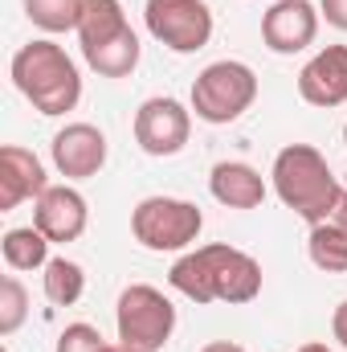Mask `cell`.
<instances>
[{
	"label": "cell",
	"instance_id": "cell-1",
	"mask_svg": "<svg viewBox=\"0 0 347 352\" xmlns=\"http://www.w3.org/2000/svg\"><path fill=\"white\" fill-rule=\"evenodd\" d=\"M168 283L192 303H254L261 295V263L237 246L213 242L180 254Z\"/></svg>",
	"mask_w": 347,
	"mask_h": 352
},
{
	"label": "cell",
	"instance_id": "cell-2",
	"mask_svg": "<svg viewBox=\"0 0 347 352\" xmlns=\"http://www.w3.org/2000/svg\"><path fill=\"white\" fill-rule=\"evenodd\" d=\"M12 87L21 90L33 111H41L45 119H58L66 111L78 107L82 98V74H78V62L58 45V41H29L12 54Z\"/></svg>",
	"mask_w": 347,
	"mask_h": 352
},
{
	"label": "cell",
	"instance_id": "cell-3",
	"mask_svg": "<svg viewBox=\"0 0 347 352\" xmlns=\"http://www.w3.org/2000/svg\"><path fill=\"white\" fill-rule=\"evenodd\" d=\"M270 180H274V192L286 209H294L302 221L319 226L327 217V209L335 205L339 197V180L331 173L327 156L311 144H286L278 156H274V168H270Z\"/></svg>",
	"mask_w": 347,
	"mask_h": 352
},
{
	"label": "cell",
	"instance_id": "cell-4",
	"mask_svg": "<svg viewBox=\"0 0 347 352\" xmlns=\"http://www.w3.org/2000/svg\"><path fill=\"white\" fill-rule=\"evenodd\" d=\"M258 98V74L246 66V62H213L196 74L192 82V115L200 123H213V127H225V123H237Z\"/></svg>",
	"mask_w": 347,
	"mask_h": 352
},
{
	"label": "cell",
	"instance_id": "cell-5",
	"mask_svg": "<svg viewBox=\"0 0 347 352\" xmlns=\"http://www.w3.org/2000/svg\"><path fill=\"white\" fill-rule=\"evenodd\" d=\"M204 230V213L200 205L192 201H180V197H143L135 209H131V234L143 250H156V254H176V250H188Z\"/></svg>",
	"mask_w": 347,
	"mask_h": 352
},
{
	"label": "cell",
	"instance_id": "cell-6",
	"mask_svg": "<svg viewBox=\"0 0 347 352\" xmlns=\"http://www.w3.org/2000/svg\"><path fill=\"white\" fill-rule=\"evenodd\" d=\"M115 328H119V344H131L139 352H160L176 332V307L160 287L131 283L115 303Z\"/></svg>",
	"mask_w": 347,
	"mask_h": 352
},
{
	"label": "cell",
	"instance_id": "cell-7",
	"mask_svg": "<svg viewBox=\"0 0 347 352\" xmlns=\"http://www.w3.org/2000/svg\"><path fill=\"white\" fill-rule=\"evenodd\" d=\"M143 25L164 50L196 54L213 37V8L204 0H147L143 4Z\"/></svg>",
	"mask_w": 347,
	"mask_h": 352
},
{
	"label": "cell",
	"instance_id": "cell-8",
	"mask_svg": "<svg viewBox=\"0 0 347 352\" xmlns=\"http://www.w3.org/2000/svg\"><path fill=\"white\" fill-rule=\"evenodd\" d=\"M188 135H192V111L172 94H156L135 111V144L156 160L180 156L188 148Z\"/></svg>",
	"mask_w": 347,
	"mask_h": 352
},
{
	"label": "cell",
	"instance_id": "cell-9",
	"mask_svg": "<svg viewBox=\"0 0 347 352\" xmlns=\"http://www.w3.org/2000/svg\"><path fill=\"white\" fill-rule=\"evenodd\" d=\"M319 21L323 12L311 0H274L261 16V41L270 54H302L307 45H315L319 37Z\"/></svg>",
	"mask_w": 347,
	"mask_h": 352
},
{
	"label": "cell",
	"instance_id": "cell-10",
	"mask_svg": "<svg viewBox=\"0 0 347 352\" xmlns=\"http://www.w3.org/2000/svg\"><path fill=\"white\" fill-rule=\"evenodd\" d=\"M90 209L86 197L74 188V184H49L37 201H33V226L53 242V246H66V242H78L86 234Z\"/></svg>",
	"mask_w": 347,
	"mask_h": 352
},
{
	"label": "cell",
	"instance_id": "cell-11",
	"mask_svg": "<svg viewBox=\"0 0 347 352\" xmlns=\"http://www.w3.org/2000/svg\"><path fill=\"white\" fill-rule=\"evenodd\" d=\"M49 156H53V168L66 176V180H90L106 168V135L94 127V123H66L53 144H49Z\"/></svg>",
	"mask_w": 347,
	"mask_h": 352
},
{
	"label": "cell",
	"instance_id": "cell-12",
	"mask_svg": "<svg viewBox=\"0 0 347 352\" xmlns=\"http://www.w3.org/2000/svg\"><path fill=\"white\" fill-rule=\"evenodd\" d=\"M298 94L311 107H344L347 102V45L319 50L302 70H298Z\"/></svg>",
	"mask_w": 347,
	"mask_h": 352
},
{
	"label": "cell",
	"instance_id": "cell-13",
	"mask_svg": "<svg viewBox=\"0 0 347 352\" xmlns=\"http://www.w3.org/2000/svg\"><path fill=\"white\" fill-rule=\"evenodd\" d=\"M45 188H49L45 164L29 148L16 144L0 148V213H12L21 201H37Z\"/></svg>",
	"mask_w": 347,
	"mask_h": 352
},
{
	"label": "cell",
	"instance_id": "cell-14",
	"mask_svg": "<svg viewBox=\"0 0 347 352\" xmlns=\"http://www.w3.org/2000/svg\"><path fill=\"white\" fill-rule=\"evenodd\" d=\"M208 192L225 209H258L265 201V176L246 160H221L208 173Z\"/></svg>",
	"mask_w": 347,
	"mask_h": 352
},
{
	"label": "cell",
	"instance_id": "cell-15",
	"mask_svg": "<svg viewBox=\"0 0 347 352\" xmlns=\"http://www.w3.org/2000/svg\"><path fill=\"white\" fill-rule=\"evenodd\" d=\"M127 29H131V25H127V12H123V4H119V0H86L74 33H78L82 50H94V45L115 41V37H119V33H127Z\"/></svg>",
	"mask_w": 347,
	"mask_h": 352
},
{
	"label": "cell",
	"instance_id": "cell-16",
	"mask_svg": "<svg viewBox=\"0 0 347 352\" xmlns=\"http://www.w3.org/2000/svg\"><path fill=\"white\" fill-rule=\"evenodd\" d=\"M82 58H86L90 70L102 74V78H127V74H135V66H139V58H143V45H139L135 29H127V33H119V37L106 41V45L82 50Z\"/></svg>",
	"mask_w": 347,
	"mask_h": 352
},
{
	"label": "cell",
	"instance_id": "cell-17",
	"mask_svg": "<svg viewBox=\"0 0 347 352\" xmlns=\"http://www.w3.org/2000/svg\"><path fill=\"white\" fill-rule=\"evenodd\" d=\"M49 246H53V242H49L37 226H16V230L4 234L0 254H4L8 270H45V263H49Z\"/></svg>",
	"mask_w": 347,
	"mask_h": 352
},
{
	"label": "cell",
	"instance_id": "cell-18",
	"mask_svg": "<svg viewBox=\"0 0 347 352\" xmlns=\"http://www.w3.org/2000/svg\"><path fill=\"white\" fill-rule=\"evenodd\" d=\"M41 287H45V299L53 307H74L86 291V270L74 258H49L45 274H41Z\"/></svg>",
	"mask_w": 347,
	"mask_h": 352
},
{
	"label": "cell",
	"instance_id": "cell-19",
	"mask_svg": "<svg viewBox=\"0 0 347 352\" xmlns=\"http://www.w3.org/2000/svg\"><path fill=\"white\" fill-rule=\"evenodd\" d=\"M307 254L311 263L327 274H347V234L335 226H311L307 238Z\"/></svg>",
	"mask_w": 347,
	"mask_h": 352
},
{
	"label": "cell",
	"instance_id": "cell-20",
	"mask_svg": "<svg viewBox=\"0 0 347 352\" xmlns=\"http://www.w3.org/2000/svg\"><path fill=\"white\" fill-rule=\"evenodd\" d=\"M82 4L86 0H25V16L45 33H70L78 29Z\"/></svg>",
	"mask_w": 347,
	"mask_h": 352
},
{
	"label": "cell",
	"instance_id": "cell-21",
	"mask_svg": "<svg viewBox=\"0 0 347 352\" xmlns=\"http://www.w3.org/2000/svg\"><path fill=\"white\" fill-rule=\"evenodd\" d=\"M29 320V291L16 274L0 278V336H12Z\"/></svg>",
	"mask_w": 347,
	"mask_h": 352
},
{
	"label": "cell",
	"instance_id": "cell-22",
	"mask_svg": "<svg viewBox=\"0 0 347 352\" xmlns=\"http://www.w3.org/2000/svg\"><path fill=\"white\" fill-rule=\"evenodd\" d=\"M106 340L94 324H66V332L58 336V349L53 352H102Z\"/></svg>",
	"mask_w": 347,
	"mask_h": 352
},
{
	"label": "cell",
	"instance_id": "cell-23",
	"mask_svg": "<svg viewBox=\"0 0 347 352\" xmlns=\"http://www.w3.org/2000/svg\"><path fill=\"white\" fill-rule=\"evenodd\" d=\"M319 12H323L327 25H335V29L347 33V0H319Z\"/></svg>",
	"mask_w": 347,
	"mask_h": 352
},
{
	"label": "cell",
	"instance_id": "cell-24",
	"mask_svg": "<svg viewBox=\"0 0 347 352\" xmlns=\"http://www.w3.org/2000/svg\"><path fill=\"white\" fill-rule=\"evenodd\" d=\"M319 226H335V230H344V234H347V188H339L335 205L327 209V217H323Z\"/></svg>",
	"mask_w": 347,
	"mask_h": 352
},
{
	"label": "cell",
	"instance_id": "cell-25",
	"mask_svg": "<svg viewBox=\"0 0 347 352\" xmlns=\"http://www.w3.org/2000/svg\"><path fill=\"white\" fill-rule=\"evenodd\" d=\"M331 332H335V340H339V349L347 352V299L335 307V316H331Z\"/></svg>",
	"mask_w": 347,
	"mask_h": 352
},
{
	"label": "cell",
	"instance_id": "cell-26",
	"mask_svg": "<svg viewBox=\"0 0 347 352\" xmlns=\"http://www.w3.org/2000/svg\"><path fill=\"white\" fill-rule=\"evenodd\" d=\"M200 352H246L241 344H233V340H213V344H204Z\"/></svg>",
	"mask_w": 347,
	"mask_h": 352
},
{
	"label": "cell",
	"instance_id": "cell-27",
	"mask_svg": "<svg viewBox=\"0 0 347 352\" xmlns=\"http://www.w3.org/2000/svg\"><path fill=\"white\" fill-rule=\"evenodd\" d=\"M298 352H331V349H327V344H319V340H311V344H302Z\"/></svg>",
	"mask_w": 347,
	"mask_h": 352
},
{
	"label": "cell",
	"instance_id": "cell-28",
	"mask_svg": "<svg viewBox=\"0 0 347 352\" xmlns=\"http://www.w3.org/2000/svg\"><path fill=\"white\" fill-rule=\"evenodd\" d=\"M102 352H139V349H131V344H106Z\"/></svg>",
	"mask_w": 347,
	"mask_h": 352
},
{
	"label": "cell",
	"instance_id": "cell-29",
	"mask_svg": "<svg viewBox=\"0 0 347 352\" xmlns=\"http://www.w3.org/2000/svg\"><path fill=\"white\" fill-rule=\"evenodd\" d=\"M344 144H347V123H344Z\"/></svg>",
	"mask_w": 347,
	"mask_h": 352
}]
</instances>
